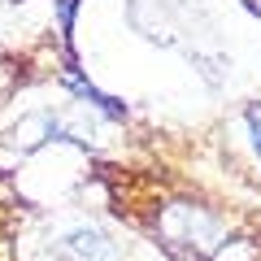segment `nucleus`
<instances>
[{"label":"nucleus","instance_id":"obj_1","mask_svg":"<svg viewBox=\"0 0 261 261\" xmlns=\"http://www.w3.org/2000/svg\"><path fill=\"white\" fill-rule=\"evenodd\" d=\"M161 235L174 248H196V252H214L226 244V222L214 218L200 205H174L161 214Z\"/></svg>","mask_w":261,"mask_h":261},{"label":"nucleus","instance_id":"obj_2","mask_svg":"<svg viewBox=\"0 0 261 261\" xmlns=\"http://www.w3.org/2000/svg\"><path fill=\"white\" fill-rule=\"evenodd\" d=\"M61 248L74 261H109L113 257V244H109V235L100 226H70L61 235Z\"/></svg>","mask_w":261,"mask_h":261},{"label":"nucleus","instance_id":"obj_3","mask_svg":"<svg viewBox=\"0 0 261 261\" xmlns=\"http://www.w3.org/2000/svg\"><path fill=\"white\" fill-rule=\"evenodd\" d=\"M61 83L70 87V92H74L79 100H87V105H96V109H100V113H109V118H122V113H126V109H122V100H113V96H105V92H96V87L87 83L83 74H79V65H74V74H61Z\"/></svg>","mask_w":261,"mask_h":261},{"label":"nucleus","instance_id":"obj_4","mask_svg":"<svg viewBox=\"0 0 261 261\" xmlns=\"http://www.w3.org/2000/svg\"><path fill=\"white\" fill-rule=\"evenodd\" d=\"M244 122H248V140H252V152H257V161H261V100L244 109Z\"/></svg>","mask_w":261,"mask_h":261},{"label":"nucleus","instance_id":"obj_5","mask_svg":"<svg viewBox=\"0 0 261 261\" xmlns=\"http://www.w3.org/2000/svg\"><path fill=\"white\" fill-rule=\"evenodd\" d=\"M74 13H79V0H57V27H61V35H70Z\"/></svg>","mask_w":261,"mask_h":261}]
</instances>
